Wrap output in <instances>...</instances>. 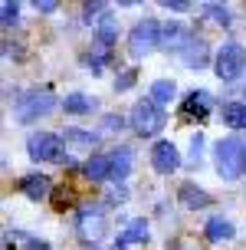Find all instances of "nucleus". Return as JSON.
<instances>
[{
  "instance_id": "obj_1",
  "label": "nucleus",
  "mask_w": 246,
  "mask_h": 250,
  "mask_svg": "<svg viewBox=\"0 0 246 250\" xmlns=\"http://www.w3.org/2000/svg\"><path fill=\"white\" fill-rule=\"evenodd\" d=\"M128 122H132V128H135L141 138H151V135H161V128H164V122H168V115H164V109H161L158 102L148 96V99L135 102V109H132V115H128Z\"/></svg>"
},
{
  "instance_id": "obj_2",
  "label": "nucleus",
  "mask_w": 246,
  "mask_h": 250,
  "mask_svg": "<svg viewBox=\"0 0 246 250\" xmlns=\"http://www.w3.org/2000/svg\"><path fill=\"white\" fill-rule=\"evenodd\" d=\"M213 162H217V175L233 181L243 175V138H220L213 145Z\"/></svg>"
},
{
  "instance_id": "obj_3",
  "label": "nucleus",
  "mask_w": 246,
  "mask_h": 250,
  "mask_svg": "<svg viewBox=\"0 0 246 250\" xmlns=\"http://www.w3.org/2000/svg\"><path fill=\"white\" fill-rule=\"evenodd\" d=\"M213 69H217V76H220L223 83H236L246 69V50L236 40H227L217 50V56H213Z\"/></svg>"
},
{
  "instance_id": "obj_4",
  "label": "nucleus",
  "mask_w": 246,
  "mask_h": 250,
  "mask_svg": "<svg viewBox=\"0 0 246 250\" xmlns=\"http://www.w3.org/2000/svg\"><path fill=\"white\" fill-rule=\"evenodd\" d=\"M26 151L33 162H56V165H66V148H62V138L56 132H37V135L26 138Z\"/></svg>"
},
{
  "instance_id": "obj_5",
  "label": "nucleus",
  "mask_w": 246,
  "mask_h": 250,
  "mask_svg": "<svg viewBox=\"0 0 246 250\" xmlns=\"http://www.w3.org/2000/svg\"><path fill=\"white\" fill-rule=\"evenodd\" d=\"M158 43H161V26L154 23L151 17H145V20H138V23H135L132 37H128V53H132L135 60H145Z\"/></svg>"
},
{
  "instance_id": "obj_6",
  "label": "nucleus",
  "mask_w": 246,
  "mask_h": 250,
  "mask_svg": "<svg viewBox=\"0 0 246 250\" xmlns=\"http://www.w3.org/2000/svg\"><path fill=\"white\" fill-rule=\"evenodd\" d=\"M56 109V96H53V89H33V92H26L23 99H20V105H17V119L20 122H33V119H39V115H49Z\"/></svg>"
},
{
  "instance_id": "obj_7",
  "label": "nucleus",
  "mask_w": 246,
  "mask_h": 250,
  "mask_svg": "<svg viewBox=\"0 0 246 250\" xmlns=\"http://www.w3.org/2000/svg\"><path fill=\"white\" fill-rule=\"evenodd\" d=\"M76 224H79L82 240H98L105 234V214H102V208H95V204H82L79 214H76Z\"/></svg>"
},
{
  "instance_id": "obj_8",
  "label": "nucleus",
  "mask_w": 246,
  "mask_h": 250,
  "mask_svg": "<svg viewBox=\"0 0 246 250\" xmlns=\"http://www.w3.org/2000/svg\"><path fill=\"white\" fill-rule=\"evenodd\" d=\"M151 165H154V171L158 175H171L181 168V151L174 142H158L154 148H151Z\"/></svg>"
},
{
  "instance_id": "obj_9",
  "label": "nucleus",
  "mask_w": 246,
  "mask_h": 250,
  "mask_svg": "<svg viewBox=\"0 0 246 250\" xmlns=\"http://www.w3.org/2000/svg\"><path fill=\"white\" fill-rule=\"evenodd\" d=\"M207 40L204 37H187V43L181 46V60H184V66L187 69H204L207 66Z\"/></svg>"
},
{
  "instance_id": "obj_10",
  "label": "nucleus",
  "mask_w": 246,
  "mask_h": 250,
  "mask_svg": "<svg viewBox=\"0 0 246 250\" xmlns=\"http://www.w3.org/2000/svg\"><path fill=\"white\" fill-rule=\"evenodd\" d=\"M109 162H112V178L115 181H125L128 171H132V162H135V151L128 145H118V148L109 151Z\"/></svg>"
},
{
  "instance_id": "obj_11",
  "label": "nucleus",
  "mask_w": 246,
  "mask_h": 250,
  "mask_svg": "<svg viewBox=\"0 0 246 250\" xmlns=\"http://www.w3.org/2000/svg\"><path fill=\"white\" fill-rule=\"evenodd\" d=\"M184 112L197 115V119H207V115L213 112V96H210L207 89H194V92L184 99Z\"/></svg>"
},
{
  "instance_id": "obj_12",
  "label": "nucleus",
  "mask_w": 246,
  "mask_h": 250,
  "mask_svg": "<svg viewBox=\"0 0 246 250\" xmlns=\"http://www.w3.org/2000/svg\"><path fill=\"white\" fill-rule=\"evenodd\" d=\"M20 191L30 201H43V198H49V178L46 175H26V178H20Z\"/></svg>"
},
{
  "instance_id": "obj_13",
  "label": "nucleus",
  "mask_w": 246,
  "mask_h": 250,
  "mask_svg": "<svg viewBox=\"0 0 246 250\" xmlns=\"http://www.w3.org/2000/svg\"><path fill=\"white\" fill-rule=\"evenodd\" d=\"M145 237H148V224H145V217H138V221L128 224V230H122L115 237V250H125V247H132V244H138V240H145Z\"/></svg>"
},
{
  "instance_id": "obj_14",
  "label": "nucleus",
  "mask_w": 246,
  "mask_h": 250,
  "mask_svg": "<svg viewBox=\"0 0 246 250\" xmlns=\"http://www.w3.org/2000/svg\"><path fill=\"white\" fill-rule=\"evenodd\" d=\"M187 37H190V33H187L184 23H164L161 26V46H168V50H171V46L181 50V46L187 43Z\"/></svg>"
},
{
  "instance_id": "obj_15",
  "label": "nucleus",
  "mask_w": 246,
  "mask_h": 250,
  "mask_svg": "<svg viewBox=\"0 0 246 250\" xmlns=\"http://www.w3.org/2000/svg\"><path fill=\"white\" fill-rule=\"evenodd\" d=\"M82 171H86L89 181H105V178H112V162H109V155H92Z\"/></svg>"
},
{
  "instance_id": "obj_16",
  "label": "nucleus",
  "mask_w": 246,
  "mask_h": 250,
  "mask_svg": "<svg viewBox=\"0 0 246 250\" xmlns=\"http://www.w3.org/2000/svg\"><path fill=\"white\" fill-rule=\"evenodd\" d=\"M62 109L73 112V115H89L95 109V99H89L86 92H69V96L62 99Z\"/></svg>"
},
{
  "instance_id": "obj_17",
  "label": "nucleus",
  "mask_w": 246,
  "mask_h": 250,
  "mask_svg": "<svg viewBox=\"0 0 246 250\" xmlns=\"http://www.w3.org/2000/svg\"><path fill=\"white\" fill-rule=\"evenodd\" d=\"M181 201H184V208H190V211H197V208H207L210 204V194L207 191H200L197 185H181Z\"/></svg>"
},
{
  "instance_id": "obj_18",
  "label": "nucleus",
  "mask_w": 246,
  "mask_h": 250,
  "mask_svg": "<svg viewBox=\"0 0 246 250\" xmlns=\"http://www.w3.org/2000/svg\"><path fill=\"white\" fill-rule=\"evenodd\" d=\"M230 237H233V224L227 217H210L207 221V240L220 244V240H230Z\"/></svg>"
},
{
  "instance_id": "obj_19",
  "label": "nucleus",
  "mask_w": 246,
  "mask_h": 250,
  "mask_svg": "<svg viewBox=\"0 0 246 250\" xmlns=\"http://www.w3.org/2000/svg\"><path fill=\"white\" fill-rule=\"evenodd\" d=\"M223 125L246 128V105L243 102H227V105H223Z\"/></svg>"
},
{
  "instance_id": "obj_20",
  "label": "nucleus",
  "mask_w": 246,
  "mask_h": 250,
  "mask_svg": "<svg viewBox=\"0 0 246 250\" xmlns=\"http://www.w3.org/2000/svg\"><path fill=\"white\" fill-rule=\"evenodd\" d=\"M174 96H177V86H174L171 79H158V83H151V99L158 102V105H171Z\"/></svg>"
},
{
  "instance_id": "obj_21",
  "label": "nucleus",
  "mask_w": 246,
  "mask_h": 250,
  "mask_svg": "<svg viewBox=\"0 0 246 250\" xmlns=\"http://www.w3.org/2000/svg\"><path fill=\"white\" fill-rule=\"evenodd\" d=\"M115 37H118V30H115V17L105 13V17H102V23H98V43H102V46H112Z\"/></svg>"
},
{
  "instance_id": "obj_22",
  "label": "nucleus",
  "mask_w": 246,
  "mask_h": 250,
  "mask_svg": "<svg viewBox=\"0 0 246 250\" xmlns=\"http://www.w3.org/2000/svg\"><path fill=\"white\" fill-rule=\"evenodd\" d=\"M125 119L122 115H102V122H98V135H115V132H122Z\"/></svg>"
},
{
  "instance_id": "obj_23",
  "label": "nucleus",
  "mask_w": 246,
  "mask_h": 250,
  "mask_svg": "<svg viewBox=\"0 0 246 250\" xmlns=\"http://www.w3.org/2000/svg\"><path fill=\"white\" fill-rule=\"evenodd\" d=\"M66 142H76V145H95L98 135H92V132H82V128H66Z\"/></svg>"
},
{
  "instance_id": "obj_24",
  "label": "nucleus",
  "mask_w": 246,
  "mask_h": 250,
  "mask_svg": "<svg viewBox=\"0 0 246 250\" xmlns=\"http://www.w3.org/2000/svg\"><path fill=\"white\" fill-rule=\"evenodd\" d=\"M204 13H207V17H213L220 26H230V10H227V7H220V3H207V7H204Z\"/></svg>"
},
{
  "instance_id": "obj_25",
  "label": "nucleus",
  "mask_w": 246,
  "mask_h": 250,
  "mask_svg": "<svg viewBox=\"0 0 246 250\" xmlns=\"http://www.w3.org/2000/svg\"><path fill=\"white\" fill-rule=\"evenodd\" d=\"M105 60H109V53H105V50H95V53H89V56H86V66L92 69V73H102Z\"/></svg>"
},
{
  "instance_id": "obj_26",
  "label": "nucleus",
  "mask_w": 246,
  "mask_h": 250,
  "mask_svg": "<svg viewBox=\"0 0 246 250\" xmlns=\"http://www.w3.org/2000/svg\"><path fill=\"white\" fill-rule=\"evenodd\" d=\"M17 13H20V7H17V3H3V10H0L3 26H13V23H17Z\"/></svg>"
},
{
  "instance_id": "obj_27",
  "label": "nucleus",
  "mask_w": 246,
  "mask_h": 250,
  "mask_svg": "<svg viewBox=\"0 0 246 250\" xmlns=\"http://www.w3.org/2000/svg\"><path fill=\"white\" fill-rule=\"evenodd\" d=\"M135 86V69H125V73H118V79H115V89L118 92H125V89Z\"/></svg>"
},
{
  "instance_id": "obj_28",
  "label": "nucleus",
  "mask_w": 246,
  "mask_h": 250,
  "mask_svg": "<svg viewBox=\"0 0 246 250\" xmlns=\"http://www.w3.org/2000/svg\"><path fill=\"white\" fill-rule=\"evenodd\" d=\"M200 151H204V135H190V165L200 162Z\"/></svg>"
},
{
  "instance_id": "obj_29",
  "label": "nucleus",
  "mask_w": 246,
  "mask_h": 250,
  "mask_svg": "<svg viewBox=\"0 0 246 250\" xmlns=\"http://www.w3.org/2000/svg\"><path fill=\"white\" fill-rule=\"evenodd\" d=\"M105 3H86V10H82V17H86V20H95V17H105Z\"/></svg>"
},
{
  "instance_id": "obj_30",
  "label": "nucleus",
  "mask_w": 246,
  "mask_h": 250,
  "mask_svg": "<svg viewBox=\"0 0 246 250\" xmlns=\"http://www.w3.org/2000/svg\"><path fill=\"white\" fill-rule=\"evenodd\" d=\"M125 198H128V188H125V185H115L109 191V198H105V201H109V204H122Z\"/></svg>"
},
{
  "instance_id": "obj_31",
  "label": "nucleus",
  "mask_w": 246,
  "mask_h": 250,
  "mask_svg": "<svg viewBox=\"0 0 246 250\" xmlns=\"http://www.w3.org/2000/svg\"><path fill=\"white\" fill-rule=\"evenodd\" d=\"M164 7H168V10L184 13V10H190V0H164Z\"/></svg>"
},
{
  "instance_id": "obj_32",
  "label": "nucleus",
  "mask_w": 246,
  "mask_h": 250,
  "mask_svg": "<svg viewBox=\"0 0 246 250\" xmlns=\"http://www.w3.org/2000/svg\"><path fill=\"white\" fill-rule=\"evenodd\" d=\"M69 201H73V194H69V191H56V194H53V204H56V208H66V204H69Z\"/></svg>"
},
{
  "instance_id": "obj_33",
  "label": "nucleus",
  "mask_w": 246,
  "mask_h": 250,
  "mask_svg": "<svg viewBox=\"0 0 246 250\" xmlns=\"http://www.w3.org/2000/svg\"><path fill=\"white\" fill-rule=\"evenodd\" d=\"M33 7H37L39 13H53V10H56V3H53V0H37Z\"/></svg>"
},
{
  "instance_id": "obj_34",
  "label": "nucleus",
  "mask_w": 246,
  "mask_h": 250,
  "mask_svg": "<svg viewBox=\"0 0 246 250\" xmlns=\"http://www.w3.org/2000/svg\"><path fill=\"white\" fill-rule=\"evenodd\" d=\"M243 171H246V138H243Z\"/></svg>"
}]
</instances>
